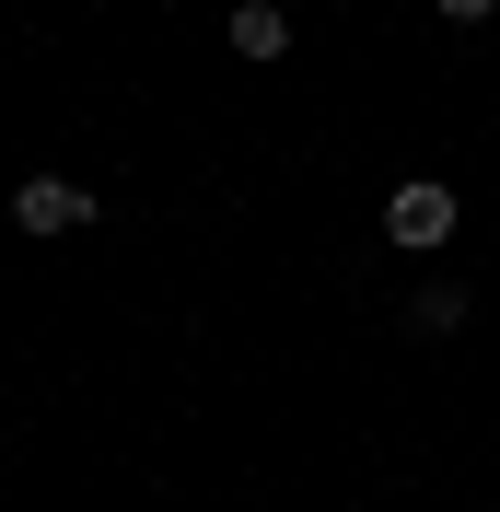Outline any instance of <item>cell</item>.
Instances as JSON below:
<instances>
[{
    "label": "cell",
    "instance_id": "6da1fadb",
    "mask_svg": "<svg viewBox=\"0 0 500 512\" xmlns=\"http://www.w3.org/2000/svg\"><path fill=\"white\" fill-rule=\"evenodd\" d=\"M384 233H396L407 256H431V245H454V187H442V175H407V187L384 198Z\"/></svg>",
    "mask_w": 500,
    "mask_h": 512
},
{
    "label": "cell",
    "instance_id": "7a4b0ae2",
    "mask_svg": "<svg viewBox=\"0 0 500 512\" xmlns=\"http://www.w3.org/2000/svg\"><path fill=\"white\" fill-rule=\"evenodd\" d=\"M12 222L47 245V233H82V222H94V198L70 187V175H24V187H12Z\"/></svg>",
    "mask_w": 500,
    "mask_h": 512
},
{
    "label": "cell",
    "instance_id": "3957f363",
    "mask_svg": "<svg viewBox=\"0 0 500 512\" xmlns=\"http://www.w3.org/2000/svg\"><path fill=\"white\" fill-rule=\"evenodd\" d=\"M221 47H233V59H256V70L291 59V12H280V0H233V12H221Z\"/></svg>",
    "mask_w": 500,
    "mask_h": 512
},
{
    "label": "cell",
    "instance_id": "277c9868",
    "mask_svg": "<svg viewBox=\"0 0 500 512\" xmlns=\"http://www.w3.org/2000/svg\"><path fill=\"white\" fill-rule=\"evenodd\" d=\"M407 326H419V338H454V326H466V291H454V280H431L419 303H407Z\"/></svg>",
    "mask_w": 500,
    "mask_h": 512
},
{
    "label": "cell",
    "instance_id": "5b68a950",
    "mask_svg": "<svg viewBox=\"0 0 500 512\" xmlns=\"http://www.w3.org/2000/svg\"><path fill=\"white\" fill-rule=\"evenodd\" d=\"M489 12H500V0H442V24H489Z\"/></svg>",
    "mask_w": 500,
    "mask_h": 512
}]
</instances>
